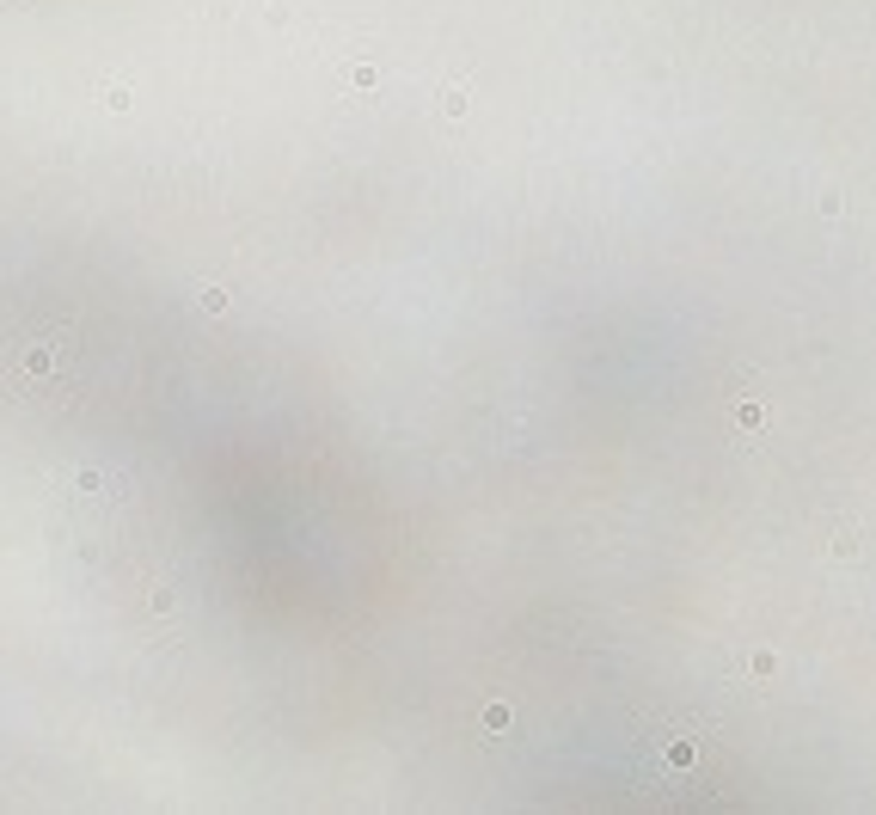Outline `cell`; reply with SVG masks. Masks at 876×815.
<instances>
[{
  "mask_svg": "<svg viewBox=\"0 0 876 815\" xmlns=\"http://www.w3.org/2000/svg\"><path fill=\"white\" fill-rule=\"evenodd\" d=\"M736 423H741V430H760V405H754V399L736 405Z\"/></svg>",
  "mask_w": 876,
  "mask_h": 815,
  "instance_id": "obj_1",
  "label": "cell"
}]
</instances>
